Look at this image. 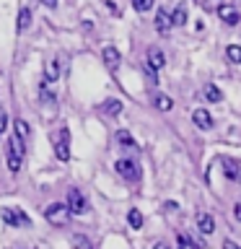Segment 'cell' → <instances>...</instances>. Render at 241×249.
<instances>
[{
  "label": "cell",
  "mask_w": 241,
  "mask_h": 249,
  "mask_svg": "<svg viewBox=\"0 0 241 249\" xmlns=\"http://www.w3.org/2000/svg\"><path fill=\"white\" fill-rule=\"evenodd\" d=\"M132 3V8H135L138 13H148L153 8V0H130Z\"/></svg>",
  "instance_id": "obj_22"
},
{
  "label": "cell",
  "mask_w": 241,
  "mask_h": 249,
  "mask_svg": "<svg viewBox=\"0 0 241 249\" xmlns=\"http://www.w3.org/2000/svg\"><path fill=\"white\" fill-rule=\"evenodd\" d=\"M176 244H179V249H197V244H194V241L187 236V233H179V236H176Z\"/></svg>",
  "instance_id": "obj_24"
},
{
  "label": "cell",
  "mask_w": 241,
  "mask_h": 249,
  "mask_svg": "<svg viewBox=\"0 0 241 249\" xmlns=\"http://www.w3.org/2000/svg\"><path fill=\"white\" fill-rule=\"evenodd\" d=\"M13 130H16V138H21L23 143H26V140H29V135H31V127H29V122H26V120H21V117L13 122Z\"/></svg>",
  "instance_id": "obj_14"
},
{
  "label": "cell",
  "mask_w": 241,
  "mask_h": 249,
  "mask_svg": "<svg viewBox=\"0 0 241 249\" xmlns=\"http://www.w3.org/2000/svg\"><path fill=\"white\" fill-rule=\"evenodd\" d=\"M0 218H3V221L8 223V226H31V218L23 213L21 208H3L0 210Z\"/></svg>",
  "instance_id": "obj_2"
},
{
  "label": "cell",
  "mask_w": 241,
  "mask_h": 249,
  "mask_svg": "<svg viewBox=\"0 0 241 249\" xmlns=\"http://www.w3.org/2000/svg\"><path fill=\"white\" fill-rule=\"evenodd\" d=\"M8 130V114H5V109H0V135Z\"/></svg>",
  "instance_id": "obj_28"
},
{
  "label": "cell",
  "mask_w": 241,
  "mask_h": 249,
  "mask_svg": "<svg viewBox=\"0 0 241 249\" xmlns=\"http://www.w3.org/2000/svg\"><path fill=\"white\" fill-rule=\"evenodd\" d=\"M42 3H44L47 8H54V5H57V0H42Z\"/></svg>",
  "instance_id": "obj_32"
},
{
  "label": "cell",
  "mask_w": 241,
  "mask_h": 249,
  "mask_svg": "<svg viewBox=\"0 0 241 249\" xmlns=\"http://www.w3.org/2000/svg\"><path fill=\"white\" fill-rule=\"evenodd\" d=\"M44 218H47V221H50L52 226H65V223H68V218H70L68 202H52V205H47Z\"/></svg>",
  "instance_id": "obj_1"
},
{
  "label": "cell",
  "mask_w": 241,
  "mask_h": 249,
  "mask_svg": "<svg viewBox=\"0 0 241 249\" xmlns=\"http://www.w3.org/2000/svg\"><path fill=\"white\" fill-rule=\"evenodd\" d=\"M171 23H174V26H184V23H187V8L184 5L174 8V13H171Z\"/></svg>",
  "instance_id": "obj_19"
},
{
  "label": "cell",
  "mask_w": 241,
  "mask_h": 249,
  "mask_svg": "<svg viewBox=\"0 0 241 249\" xmlns=\"http://www.w3.org/2000/svg\"><path fill=\"white\" fill-rule=\"evenodd\" d=\"M54 156L60 161H68L70 159V130L62 127L57 135H54Z\"/></svg>",
  "instance_id": "obj_3"
},
{
  "label": "cell",
  "mask_w": 241,
  "mask_h": 249,
  "mask_svg": "<svg viewBox=\"0 0 241 249\" xmlns=\"http://www.w3.org/2000/svg\"><path fill=\"white\" fill-rule=\"evenodd\" d=\"M153 107L161 109V112H171V109H174V101H171V96H166V93H155Z\"/></svg>",
  "instance_id": "obj_13"
},
{
  "label": "cell",
  "mask_w": 241,
  "mask_h": 249,
  "mask_svg": "<svg viewBox=\"0 0 241 249\" xmlns=\"http://www.w3.org/2000/svg\"><path fill=\"white\" fill-rule=\"evenodd\" d=\"M153 249H171V247H169V244H166V241H158V244H155V247H153Z\"/></svg>",
  "instance_id": "obj_31"
},
{
  "label": "cell",
  "mask_w": 241,
  "mask_h": 249,
  "mask_svg": "<svg viewBox=\"0 0 241 249\" xmlns=\"http://www.w3.org/2000/svg\"><path fill=\"white\" fill-rule=\"evenodd\" d=\"M101 57H104V62H106L112 70H117V68H120V62H122V54H120V50H117V47H104Z\"/></svg>",
  "instance_id": "obj_10"
},
{
  "label": "cell",
  "mask_w": 241,
  "mask_h": 249,
  "mask_svg": "<svg viewBox=\"0 0 241 249\" xmlns=\"http://www.w3.org/2000/svg\"><path fill=\"white\" fill-rule=\"evenodd\" d=\"M44 78H47V81H57V78H60V60H50V62H47V65H44Z\"/></svg>",
  "instance_id": "obj_15"
},
{
  "label": "cell",
  "mask_w": 241,
  "mask_h": 249,
  "mask_svg": "<svg viewBox=\"0 0 241 249\" xmlns=\"http://www.w3.org/2000/svg\"><path fill=\"white\" fill-rule=\"evenodd\" d=\"M218 18H221V21H225V23H228V26H236V23L241 21V13H239V8L236 5H228V3H223L221 8H218Z\"/></svg>",
  "instance_id": "obj_6"
},
{
  "label": "cell",
  "mask_w": 241,
  "mask_h": 249,
  "mask_svg": "<svg viewBox=\"0 0 241 249\" xmlns=\"http://www.w3.org/2000/svg\"><path fill=\"white\" fill-rule=\"evenodd\" d=\"M197 229L205 233V236H210V233L215 231V218L210 213H197Z\"/></svg>",
  "instance_id": "obj_11"
},
{
  "label": "cell",
  "mask_w": 241,
  "mask_h": 249,
  "mask_svg": "<svg viewBox=\"0 0 241 249\" xmlns=\"http://www.w3.org/2000/svg\"><path fill=\"white\" fill-rule=\"evenodd\" d=\"M202 5H205L207 11H218V8L223 5V0H202Z\"/></svg>",
  "instance_id": "obj_27"
},
{
  "label": "cell",
  "mask_w": 241,
  "mask_h": 249,
  "mask_svg": "<svg viewBox=\"0 0 241 249\" xmlns=\"http://www.w3.org/2000/svg\"><path fill=\"white\" fill-rule=\"evenodd\" d=\"M233 218L241 223V202H236V205H233Z\"/></svg>",
  "instance_id": "obj_30"
},
{
  "label": "cell",
  "mask_w": 241,
  "mask_h": 249,
  "mask_svg": "<svg viewBox=\"0 0 241 249\" xmlns=\"http://www.w3.org/2000/svg\"><path fill=\"white\" fill-rule=\"evenodd\" d=\"M223 249H241V247L236 244V241H231V239H225V241H223Z\"/></svg>",
  "instance_id": "obj_29"
},
{
  "label": "cell",
  "mask_w": 241,
  "mask_h": 249,
  "mask_svg": "<svg viewBox=\"0 0 241 249\" xmlns=\"http://www.w3.org/2000/svg\"><path fill=\"white\" fill-rule=\"evenodd\" d=\"M21 161H23V156H18L11 145H5V163H8V169H11L13 174L21 169Z\"/></svg>",
  "instance_id": "obj_12"
},
{
  "label": "cell",
  "mask_w": 241,
  "mask_h": 249,
  "mask_svg": "<svg viewBox=\"0 0 241 249\" xmlns=\"http://www.w3.org/2000/svg\"><path fill=\"white\" fill-rule=\"evenodd\" d=\"M73 249H93V244L86 236H81V233H78V236H73Z\"/></svg>",
  "instance_id": "obj_25"
},
{
  "label": "cell",
  "mask_w": 241,
  "mask_h": 249,
  "mask_svg": "<svg viewBox=\"0 0 241 249\" xmlns=\"http://www.w3.org/2000/svg\"><path fill=\"white\" fill-rule=\"evenodd\" d=\"M236 182H239V184H241V171H239V174H236Z\"/></svg>",
  "instance_id": "obj_33"
},
{
  "label": "cell",
  "mask_w": 241,
  "mask_h": 249,
  "mask_svg": "<svg viewBox=\"0 0 241 249\" xmlns=\"http://www.w3.org/2000/svg\"><path fill=\"white\" fill-rule=\"evenodd\" d=\"M114 169H117V174H120L122 179H130V182H138L140 179V166L135 161H130V159H120L114 163Z\"/></svg>",
  "instance_id": "obj_4"
},
{
  "label": "cell",
  "mask_w": 241,
  "mask_h": 249,
  "mask_svg": "<svg viewBox=\"0 0 241 249\" xmlns=\"http://www.w3.org/2000/svg\"><path fill=\"white\" fill-rule=\"evenodd\" d=\"M68 208H70V213L73 215H83L86 210H88V202H86V197H83V192L81 190H68Z\"/></svg>",
  "instance_id": "obj_5"
},
{
  "label": "cell",
  "mask_w": 241,
  "mask_h": 249,
  "mask_svg": "<svg viewBox=\"0 0 241 249\" xmlns=\"http://www.w3.org/2000/svg\"><path fill=\"white\" fill-rule=\"evenodd\" d=\"M29 23H31V11H29V8H21V13H18V31L29 29Z\"/></svg>",
  "instance_id": "obj_21"
},
{
  "label": "cell",
  "mask_w": 241,
  "mask_h": 249,
  "mask_svg": "<svg viewBox=\"0 0 241 249\" xmlns=\"http://www.w3.org/2000/svg\"><path fill=\"white\" fill-rule=\"evenodd\" d=\"M171 26H174V23H171V13L166 8H158V11H155V29H158V34H169Z\"/></svg>",
  "instance_id": "obj_8"
},
{
  "label": "cell",
  "mask_w": 241,
  "mask_h": 249,
  "mask_svg": "<svg viewBox=\"0 0 241 249\" xmlns=\"http://www.w3.org/2000/svg\"><path fill=\"white\" fill-rule=\"evenodd\" d=\"M192 122L197 124L200 130H210V127H213V117H210L207 109H194V112H192Z\"/></svg>",
  "instance_id": "obj_9"
},
{
  "label": "cell",
  "mask_w": 241,
  "mask_h": 249,
  "mask_svg": "<svg viewBox=\"0 0 241 249\" xmlns=\"http://www.w3.org/2000/svg\"><path fill=\"white\" fill-rule=\"evenodd\" d=\"M114 138H117V143H120L122 148H135V138H132L127 130H117Z\"/></svg>",
  "instance_id": "obj_18"
},
{
  "label": "cell",
  "mask_w": 241,
  "mask_h": 249,
  "mask_svg": "<svg viewBox=\"0 0 241 249\" xmlns=\"http://www.w3.org/2000/svg\"><path fill=\"white\" fill-rule=\"evenodd\" d=\"M145 65H151L153 70H161L163 65H166V54H163L158 47H148V60Z\"/></svg>",
  "instance_id": "obj_7"
},
{
  "label": "cell",
  "mask_w": 241,
  "mask_h": 249,
  "mask_svg": "<svg viewBox=\"0 0 241 249\" xmlns=\"http://www.w3.org/2000/svg\"><path fill=\"white\" fill-rule=\"evenodd\" d=\"M127 223H130V229H143V213H140L138 208H132L130 213H127Z\"/></svg>",
  "instance_id": "obj_17"
},
{
  "label": "cell",
  "mask_w": 241,
  "mask_h": 249,
  "mask_svg": "<svg viewBox=\"0 0 241 249\" xmlns=\"http://www.w3.org/2000/svg\"><path fill=\"white\" fill-rule=\"evenodd\" d=\"M202 93H205V99L210 101V104H218V101H223V91L218 89V86H213V83H207Z\"/></svg>",
  "instance_id": "obj_16"
},
{
  "label": "cell",
  "mask_w": 241,
  "mask_h": 249,
  "mask_svg": "<svg viewBox=\"0 0 241 249\" xmlns=\"http://www.w3.org/2000/svg\"><path fill=\"white\" fill-rule=\"evenodd\" d=\"M104 112H106L109 117H117V114L122 112V101H120V99H106V101H104Z\"/></svg>",
  "instance_id": "obj_20"
},
{
  "label": "cell",
  "mask_w": 241,
  "mask_h": 249,
  "mask_svg": "<svg viewBox=\"0 0 241 249\" xmlns=\"http://www.w3.org/2000/svg\"><path fill=\"white\" fill-rule=\"evenodd\" d=\"M223 171H225V177H231V179H236V174H239V171H236V163H233V161H225Z\"/></svg>",
  "instance_id": "obj_26"
},
{
  "label": "cell",
  "mask_w": 241,
  "mask_h": 249,
  "mask_svg": "<svg viewBox=\"0 0 241 249\" xmlns=\"http://www.w3.org/2000/svg\"><path fill=\"white\" fill-rule=\"evenodd\" d=\"M225 54H228V60H231V62H239V65H241V47H239V44L225 47Z\"/></svg>",
  "instance_id": "obj_23"
}]
</instances>
